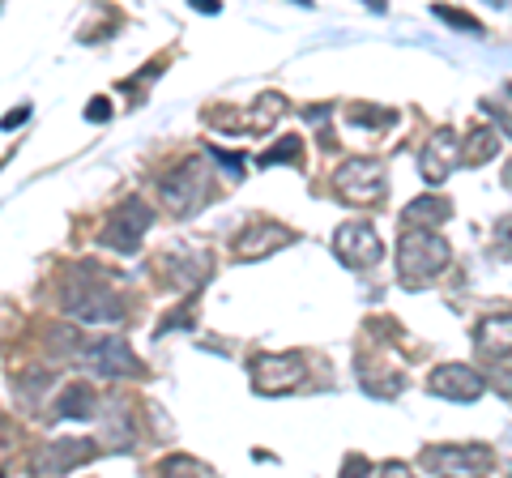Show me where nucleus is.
Returning <instances> with one entry per match:
<instances>
[{"label":"nucleus","mask_w":512,"mask_h":478,"mask_svg":"<svg viewBox=\"0 0 512 478\" xmlns=\"http://www.w3.org/2000/svg\"><path fill=\"white\" fill-rule=\"evenodd\" d=\"M60 308L73 316V321H86V325H111L124 316V304L120 295L111 291V282L103 274H94V269H77V274L64 278L60 286Z\"/></svg>","instance_id":"f257e3e1"},{"label":"nucleus","mask_w":512,"mask_h":478,"mask_svg":"<svg viewBox=\"0 0 512 478\" xmlns=\"http://www.w3.org/2000/svg\"><path fill=\"white\" fill-rule=\"evenodd\" d=\"M453 261V248L444 244L436 231H406L402 244H397V274H402L406 286H423L440 274V269Z\"/></svg>","instance_id":"f03ea898"},{"label":"nucleus","mask_w":512,"mask_h":478,"mask_svg":"<svg viewBox=\"0 0 512 478\" xmlns=\"http://www.w3.org/2000/svg\"><path fill=\"white\" fill-rule=\"evenodd\" d=\"M158 197L171 214H197L201 201L210 197V175L205 167L192 158V163H180L171 175H163V184H158Z\"/></svg>","instance_id":"7ed1b4c3"},{"label":"nucleus","mask_w":512,"mask_h":478,"mask_svg":"<svg viewBox=\"0 0 512 478\" xmlns=\"http://www.w3.org/2000/svg\"><path fill=\"white\" fill-rule=\"evenodd\" d=\"M333 193L346 205H372L384 197V167L380 158H350L333 175Z\"/></svg>","instance_id":"20e7f679"},{"label":"nucleus","mask_w":512,"mask_h":478,"mask_svg":"<svg viewBox=\"0 0 512 478\" xmlns=\"http://www.w3.org/2000/svg\"><path fill=\"white\" fill-rule=\"evenodd\" d=\"M150 222H154V210L141 197H128L124 205H116V214L107 218V227H103V244L111 252H137L141 248V239H146L150 231Z\"/></svg>","instance_id":"39448f33"},{"label":"nucleus","mask_w":512,"mask_h":478,"mask_svg":"<svg viewBox=\"0 0 512 478\" xmlns=\"http://www.w3.org/2000/svg\"><path fill=\"white\" fill-rule=\"evenodd\" d=\"M333 252L350 265V269H372L380 257H384V244L372 222H342L333 231Z\"/></svg>","instance_id":"423d86ee"},{"label":"nucleus","mask_w":512,"mask_h":478,"mask_svg":"<svg viewBox=\"0 0 512 478\" xmlns=\"http://www.w3.org/2000/svg\"><path fill=\"white\" fill-rule=\"evenodd\" d=\"M82 359H86V368L94 376H107V380H120V376H141L146 372V363H141L133 355V346L120 342V338H99V342H90L82 350Z\"/></svg>","instance_id":"0eeeda50"},{"label":"nucleus","mask_w":512,"mask_h":478,"mask_svg":"<svg viewBox=\"0 0 512 478\" xmlns=\"http://www.w3.org/2000/svg\"><path fill=\"white\" fill-rule=\"evenodd\" d=\"M427 393L448 397V402H478V397L487 393V380L478 376L470 363H440V368L427 376Z\"/></svg>","instance_id":"6e6552de"},{"label":"nucleus","mask_w":512,"mask_h":478,"mask_svg":"<svg viewBox=\"0 0 512 478\" xmlns=\"http://www.w3.org/2000/svg\"><path fill=\"white\" fill-rule=\"evenodd\" d=\"M299 380H303V355H274V350H265V355L252 359V385L261 393H286Z\"/></svg>","instance_id":"1a4fd4ad"},{"label":"nucleus","mask_w":512,"mask_h":478,"mask_svg":"<svg viewBox=\"0 0 512 478\" xmlns=\"http://www.w3.org/2000/svg\"><path fill=\"white\" fill-rule=\"evenodd\" d=\"M423 180L427 184H444L448 175L457 171V163H461V141H457V133L453 129H436L427 137V146H423Z\"/></svg>","instance_id":"9d476101"},{"label":"nucleus","mask_w":512,"mask_h":478,"mask_svg":"<svg viewBox=\"0 0 512 478\" xmlns=\"http://www.w3.org/2000/svg\"><path fill=\"white\" fill-rule=\"evenodd\" d=\"M427 461L436 470H444V474H461V478H478L487 466H491V449H483V444H440V449H431L427 453Z\"/></svg>","instance_id":"9b49d317"},{"label":"nucleus","mask_w":512,"mask_h":478,"mask_svg":"<svg viewBox=\"0 0 512 478\" xmlns=\"http://www.w3.org/2000/svg\"><path fill=\"white\" fill-rule=\"evenodd\" d=\"M282 244H291V231L282 227V222H252L248 231H239L235 235V257L239 261H252V257H269V252H278Z\"/></svg>","instance_id":"f8f14e48"},{"label":"nucleus","mask_w":512,"mask_h":478,"mask_svg":"<svg viewBox=\"0 0 512 478\" xmlns=\"http://www.w3.org/2000/svg\"><path fill=\"white\" fill-rule=\"evenodd\" d=\"M86 457H94V444L90 440H56L35 457V474L39 478H64L73 466H82Z\"/></svg>","instance_id":"ddd939ff"},{"label":"nucleus","mask_w":512,"mask_h":478,"mask_svg":"<svg viewBox=\"0 0 512 478\" xmlns=\"http://www.w3.org/2000/svg\"><path fill=\"white\" fill-rule=\"evenodd\" d=\"M163 269H167V278L175 282V286H184V291H197V286L210 278V269H214V261H210V252H201V248H184V252H171V257L163 261Z\"/></svg>","instance_id":"4468645a"},{"label":"nucleus","mask_w":512,"mask_h":478,"mask_svg":"<svg viewBox=\"0 0 512 478\" xmlns=\"http://www.w3.org/2000/svg\"><path fill=\"white\" fill-rule=\"evenodd\" d=\"M474 346L491 359H508L512 355V316H487V321H478Z\"/></svg>","instance_id":"2eb2a0df"},{"label":"nucleus","mask_w":512,"mask_h":478,"mask_svg":"<svg viewBox=\"0 0 512 478\" xmlns=\"http://www.w3.org/2000/svg\"><path fill=\"white\" fill-rule=\"evenodd\" d=\"M94 389L86 385V380H73V385H64L60 397L52 402V414L56 419H94Z\"/></svg>","instance_id":"dca6fc26"},{"label":"nucleus","mask_w":512,"mask_h":478,"mask_svg":"<svg viewBox=\"0 0 512 478\" xmlns=\"http://www.w3.org/2000/svg\"><path fill=\"white\" fill-rule=\"evenodd\" d=\"M448 214H453V210H448V201H440V197H419V201H410L406 222H414L419 231H431V227H440Z\"/></svg>","instance_id":"f3484780"},{"label":"nucleus","mask_w":512,"mask_h":478,"mask_svg":"<svg viewBox=\"0 0 512 478\" xmlns=\"http://www.w3.org/2000/svg\"><path fill=\"white\" fill-rule=\"evenodd\" d=\"M495 150H500V137H495L491 129H474L470 141H461V163H466V167H483L487 158H495Z\"/></svg>","instance_id":"a211bd4d"},{"label":"nucleus","mask_w":512,"mask_h":478,"mask_svg":"<svg viewBox=\"0 0 512 478\" xmlns=\"http://www.w3.org/2000/svg\"><path fill=\"white\" fill-rule=\"evenodd\" d=\"M282 111H286V99H282V94H274V90L261 94V99H256L252 120H248V129H252V133H265L269 124H274V120L282 116Z\"/></svg>","instance_id":"6ab92c4d"},{"label":"nucleus","mask_w":512,"mask_h":478,"mask_svg":"<svg viewBox=\"0 0 512 478\" xmlns=\"http://www.w3.org/2000/svg\"><path fill=\"white\" fill-rule=\"evenodd\" d=\"M299 154H303V141L291 133V137H282L274 150H265V154H261V167H274V163H299Z\"/></svg>","instance_id":"aec40b11"},{"label":"nucleus","mask_w":512,"mask_h":478,"mask_svg":"<svg viewBox=\"0 0 512 478\" xmlns=\"http://www.w3.org/2000/svg\"><path fill=\"white\" fill-rule=\"evenodd\" d=\"M350 124H355V129H389L393 124V111L389 107H380V111H372V107H350Z\"/></svg>","instance_id":"412c9836"},{"label":"nucleus","mask_w":512,"mask_h":478,"mask_svg":"<svg viewBox=\"0 0 512 478\" xmlns=\"http://www.w3.org/2000/svg\"><path fill=\"white\" fill-rule=\"evenodd\" d=\"M491 239H495V252H500V257H512V214H504L500 222H495Z\"/></svg>","instance_id":"4be33fe9"},{"label":"nucleus","mask_w":512,"mask_h":478,"mask_svg":"<svg viewBox=\"0 0 512 478\" xmlns=\"http://www.w3.org/2000/svg\"><path fill=\"white\" fill-rule=\"evenodd\" d=\"M436 18L453 22V26H461V30H483V26H478V18H470V13H453V9H444V5H436Z\"/></svg>","instance_id":"5701e85b"},{"label":"nucleus","mask_w":512,"mask_h":478,"mask_svg":"<svg viewBox=\"0 0 512 478\" xmlns=\"http://www.w3.org/2000/svg\"><path fill=\"white\" fill-rule=\"evenodd\" d=\"M342 478H367V457H346V470H342Z\"/></svg>","instance_id":"b1692460"},{"label":"nucleus","mask_w":512,"mask_h":478,"mask_svg":"<svg viewBox=\"0 0 512 478\" xmlns=\"http://www.w3.org/2000/svg\"><path fill=\"white\" fill-rule=\"evenodd\" d=\"M491 116H495V124H500V129L508 133V141H512V111H504V107H487Z\"/></svg>","instance_id":"393cba45"},{"label":"nucleus","mask_w":512,"mask_h":478,"mask_svg":"<svg viewBox=\"0 0 512 478\" xmlns=\"http://www.w3.org/2000/svg\"><path fill=\"white\" fill-rule=\"evenodd\" d=\"M380 478H414V474H410V466H402V461H389V466L380 470Z\"/></svg>","instance_id":"a878e982"},{"label":"nucleus","mask_w":512,"mask_h":478,"mask_svg":"<svg viewBox=\"0 0 512 478\" xmlns=\"http://www.w3.org/2000/svg\"><path fill=\"white\" fill-rule=\"evenodd\" d=\"M107 116H111V107H107V99H94V103H90V120H99V124H103Z\"/></svg>","instance_id":"bb28decb"},{"label":"nucleus","mask_w":512,"mask_h":478,"mask_svg":"<svg viewBox=\"0 0 512 478\" xmlns=\"http://www.w3.org/2000/svg\"><path fill=\"white\" fill-rule=\"evenodd\" d=\"M26 120V107H18V111H9L5 116V129H13V124H22Z\"/></svg>","instance_id":"cd10ccee"},{"label":"nucleus","mask_w":512,"mask_h":478,"mask_svg":"<svg viewBox=\"0 0 512 478\" xmlns=\"http://www.w3.org/2000/svg\"><path fill=\"white\" fill-rule=\"evenodd\" d=\"M504 184H508V188H512V163H508V167H504Z\"/></svg>","instance_id":"c85d7f7f"}]
</instances>
